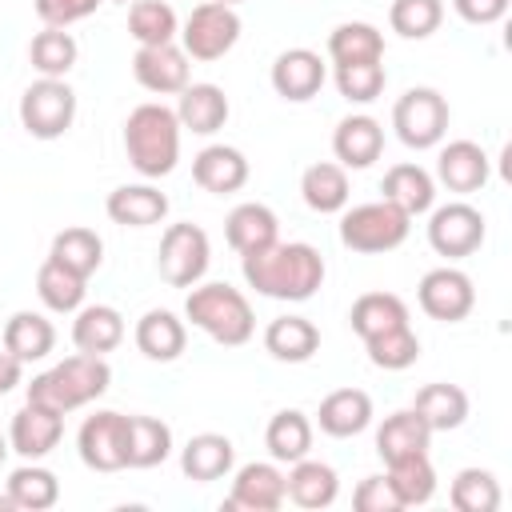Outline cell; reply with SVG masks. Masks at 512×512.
<instances>
[{
    "mask_svg": "<svg viewBox=\"0 0 512 512\" xmlns=\"http://www.w3.org/2000/svg\"><path fill=\"white\" fill-rule=\"evenodd\" d=\"M240 272H244V284L256 288L260 296L300 304V300H312L320 292L328 268H324V256L312 244L272 240L268 248L240 256Z\"/></svg>",
    "mask_w": 512,
    "mask_h": 512,
    "instance_id": "cell-1",
    "label": "cell"
},
{
    "mask_svg": "<svg viewBox=\"0 0 512 512\" xmlns=\"http://www.w3.org/2000/svg\"><path fill=\"white\" fill-rule=\"evenodd\" d=\"M180 120H176V108L160 104V100H148V104H136L124 120V152H128V164L144 176V180H160L176 168L180 160Z\"/></svg>",
    "mask_w": 512,
    "mask_h": 512,
    "instance_id": "cell-2",
    "label": "cell"
},
{
    "mask_svg": "<svg viewBox=\"0 0 512 512\" xmlns=\"http://www.w3.org/2000/svg\"><path fill=\"white\" fill-rule=\"evenodd\" d=\"M184 320L224 348H240L256 332V312H252L248 296L224 280L192 284L184 296Z\"/></svg>",
    "mask_w": 512,
    "mask_h": 512,
    "instance_id": "cell-3",
    "label": "cell"
},
{
    "mask_svg": "<svg viewBox=\"0 0 512 512\" xmlns=\"http://www.w3.org/2000/svg\"><path fill=\"white\" fill-rule=\"evenodd\" d=\"M108 384H112L108 360H104V356L76 352V356L52 364L48 372L32 376L28 400L40 404V408H52V412H60V416H68V412H76V408L100 400V396L108 392Z\"/></svg>",
    "mask_w": 512,
    "mask_h": 512,
    "instance_id": "cell-4",
    "label": "cell"
},
{
    "mask_svg": "<svg viewBox=\"0 0 512 512\" xmlns=\"http://www.w3.org/2000/svg\"><path fill=\"white\" fill-rule=\"evenodd\" d=\"M408 232H412V216L400 212L396 204H388L384 196L340 212V244L348 252H360V256L392 252L408 240Z\"/></svg>",
    "mask_w": 512,
    "mask_h": 512,
    "instance_id": "cell-5",
    "label": "cell"
},
{
    "mask_svg": "<svg viewBox=\"0 0 512 512\" xmlns=\"http://www.w3.org/2000/svg\"><path fill=\"white\" fill-rule=\"evenodd\" d=\"M240 12L224 0H204L188 12V20L180 24V48L188 52V60H220L236 48L240 40Z\"/></svg>",
    "mask_w": 512,
    "mask_h": 512,
    "instance_id": "cell-6",
    "label": "cell"
},
{
    "mask_svg": "<svg viewBox=\"0 0 512 512\" xmlns=\"http://www.w3.org/2000/svg\"><path fill=\"white\" fill-rule=\"evenodd\" d=\"M76 120V92L68 80L40 76L36 84L24 88L20 96V128L32 140H60Z\"/></svg>",
    "mask_w": 512,
    "mask_h": 512,
    "instance_id": "cell-7",
    "label": "cell"
},
{
    "mask_svg": "<svg viewBox=\"0 0 512 512\" xmlns=\"http://www.w3.org/2000/svg\"><path fill=\"white\" fill-rule=\"evenodd\" d=\"M212 264V240L200 224H168L160 236V252H156V268L160 280L172 288H192L204 280Z\"/></svg>",
    "mask_w": 512,
    "mask_h": 512,
    "instance_id": "cell-8",
    "label": "cell"
},
{
    "mask_svg": "<svg viewBox=\"0 0 512 512\" xmlns=\"http://www.w3.org/2000/svg\"><path fill=\"white\" fill-rule=\"evenodd\" d=\"M392 128H396L400 144H408L416 152L436 148L448 132V100L436 88H408L392 104Z\"/></svg>",
    "mask_w": 512,
    "mask_h": 512,
    "instance_id": "cell-9",
    "label": "cell"
},
{
    "mask_svg": "<svg viewBox=\"0 0 512 512\" xmlns=\"http://www.w3.org/2000/svg\"><path fill=\"white\" fill-rule=\"evenodd\" d=\"M428 244L436 256H448V260H464L472 256L484 236H488V224L480 216V208L464 204V200H448L440 208H428Z\"/></svg>",
    "mask_w": 512,
    "mask_h": 512,
    "instance_id": "cell-10",
    "label": "cell"
},
{
    "mask_svg": "<svg viewBox=\"0 0 512 512\" xmlns=\"http://www.w3.org/2000/svg\"><path fill=\"white\" fill-rule=\"evenodd\" d=\"M76 452L92 472H124L128 468V416L124 412H92L76 432Z\"/></svg>",
    "mask_w": 512,
    "mask_h": 512,
    "instance_id": "cell-11",
    "label": "cell"
},
{
    "mask_svg": "<svg viewBox=\"0 0 512 512\" xmlns=\"http://www.w3.org/2000/svg\"><path fill=\"white\" fill-rule=\"evenodd\" d=\"M416 300H420L424 316H432L440 324H460L476 308V288H472V276L468 272H460L452 264H440V268H432V272L420 276Z\"/></svg>",
    "mask_w": 512,
    "mask_h": 512,
    "instance_id": "cell-12",
    "label": "cell"
},
{
    "mask_svg": "<svg viewBox=\"0 0 512 512\" xmlns=\"http://www.w3.org/2000/svg\"><path fill=\"white\" fill-rule=\"evenodd\" d=\"M284 500H288V488L276 460H252L236 468L224 512H276Z\"/></svg>",
    "mask_w": 512,
    "mask_h": 512,
    "instance_id": "cell-13",
    "label": "cell"
},
{
    "mask_svg": "<svg viewBox=\"0 0 512 512\" xmlns=\"http://www.w3.org/2000/svg\"><path fill=\"white\" fill-rule=\"evenodd\" d=\"M132 76L144 92L156 96H180L192 80H188V52L172 40V44H140L132 56Z\"/></svg>",
    "mask_w": 512,
    "mask_h": 512,
    "instance_id": "cell-14",
    "label": "cell"
},
{
    "mask_svg": "<svg viewBox=\"0 0 512 512\" xmlns=\"http://www.w3.org/2000/svg\"><path fill=\"white\" fill-rule=\"evenodd\" d=\"M268 80H272V92H276L280 100L304 104V100H312V96L324 88L328 64H324L320 52H312V48H284V52L272 60Z\"/></svg>",
    "mask_w": 512,
    "mask_h": 512,
    "instance_id": "cell-15",
    "label": "cell"
},
{
    "mask_svg": "<svg viewBox=\"0 0 512 512\" xmlns=\"http://www.w3.org/2000/svg\"><path fill=\"white\" fill-rule=\"evenodd\" d=\"M488 176H492V160L476 140H448L436 156L432 180H440L456 196H468V192H480L488 184Z\"/></svg>",
    "mask_w": 512,
    "mask_h": 512,
    "instance_id": "cell-16",
    "label": "cell"
},
{
    "mask_svg": "<svg viewBox=\"0 0 512 512\" xmlns=\"http://www.w3.org/2000/svg\"><path fill=\"white\" fill-rule=\"evenodd\" d=\"M60 436H64V416L52 408H40L32 400H24V408L8 424V444L24 460H44L60 444Z\"/></svg>",
    "mask_w": 512,
    "mask_h": 512,
    "instance_id": "cell-17",
    "label": "cell"
},
{
    "mask_svg": "<svg viewBox=\"0 0 512 512\" xmlns=\"http://www.w3.org/2000/svg\"><path fill=\"white\" fill-rule=\"evenodd\" d=\"M384 152V128L376 116H344L332 132V156L340 168H372Z\"/></svg>",
    "mask_w": 512,
    "mask_h": 512,
    "instance_id": "cell-18",
    "label": "cell"
},
{
    "mask_svg": "<svg viewBox=\"0 0 512 512\" xmlns=\"http://www.w3.org/2000/svg\"><path fill=\"white\" fill-rule=\"evenodd\" d=\"M192 180L212 196L240 192L248 184V160L232 144H208L192 156Z\"/></svg>",
    "mask_w": 512,
    "mask_h": 512,
    "instance_id": "cell-19",
    "label": "cell"
},
{
    "mask_svg": "<svg viewBox=\"0 0 512 512\" xmlns=\"http://www.w3.org/2000/svg\"><path fill=\"white\" fill-rule=\"evenodd\" d=\"M228 116H232V104H228V96H224L220 84H188L180 92V100H176V120L192 136L220 132L228 124Z\"/></svg>",
    "mask_w": 512,
    "mask_h": 512,
    "instance_id": "cell-20",
    "label": "cell"
},
{
    "mask_svg": "<svg viewBox=\"0 0 512 512\" xmlns=\"http://www.w3.org/2000/svg\"><path fill=\"white\" fill-rule=\"evenodd\" d=\"M224 240L232 244L236 256L260 252V248H268L272 240H280V220H276V212H272L268 204L244 200V204H236V208L228 212V220H224Z\"/></svg>",
    "mask_w": 512,
    "mask_h": 512,
    "instance_id": "cell-21",
    "label": "cell"
},
{
    "mask_svg": "<svg viewBox=\"0 0 512 512\" xmlns=\"http://www.w3.org/2000/svg\"><path fill=\"white\" fill-rule=\"evenodd\" d=\"M104 212L112 224H124V228H152L168 216V196L152 184H120L108 192L104 200Z\"/></svg>",
    "mask_w": 512,
    "mask_h": 512,
    "instance_id": "cell-22",
    "label": "cell"
},
{
    "mask_svg": "<svg viewBox=\"0 0 512 512\" xmlns=\"http://www.w3.org/2000/svg\"><path fill=\"white\" fill-rule=\"evenodd\" d=\"M316 424L324 436H336V440L360 436L372 424V396L364 388H336L320 400Z\"/></svg>",
    "mask_w": 512,
    "mask_h": 512,
    "instance_id": "cell-23",
    "label": "cell"
},
{
    "mask_svg": "<svg viewBox=\"0 0 512 512\" xmlns=\"http://www.w3.org/2000/svg\"><path fill=\"white\" fill-rule=\"evenodd\" d=\"M132 340H136V348H140L148 360L172 364V360L184 352V344H188V328H184V320H180L176 312H168V308H148V312L136 320Z\"/></svg>",
    "mask_w": 512,
    "mask_h": 512,
    "instance_id": "cell-24",
    "label": "cell"
},
{
    "mask_svg": "<svg viewBox=\"0 0 512 512\" xmlns=\"http://www.w3.org/2000/svg\"><path fill=\"white\" fill-rule=\"evenodd\" d=\"M124 340V316L112 304H80L72 320V344L88 356H108Z\"/></svg>",
    "mask_w": 512,
    "mask_h": 512,
    "instance_id": "cell-25",
    "label": "cell"
},
{
    "mask_svg": "<svg viewBox=\"0 0 512 512\" xmlns=\"http://www.w3.org/2000/svg\"><path fill=\"white\" fill-rule=\"evenodd\" d=\"M0 340H4V352H12L20 364H36V360H44L56 348V328H52L48 316L20 308V312H12L4 320Z\"/></svg>",
    "mask_w": 512,
    "mask_h": 512,
    "instance_id": "cell-26",
    "label": "cell"
},
{
    "mask_svg": "<svg viewBox=\"0 0 512 512\" xmlns=\"http://www.w3.org/2000/svg\"><path fill=\"white\" fill-rule=\"evenodd\" d=\"M264 352L284 364H304L320 352V328L308 316H276L264 328Z\"/></svg>",
    "mask_w": 512,
    "mask_h": 512,
    "instance_id": "cell-27",
    "label": "cell"
},
{
    "mask_svg": "<svg viewBox=\"0 0 512 512\" xmlns=\"http://www.w3.org/2000/svg\"><path fill=\"white\" fill-rule=\"evenodd\" d=\"M236 468V448L228 436L220 432H200L192 436L184 448H180V472L196 484H208V480H220Z\"/></svg>",
    "mask_w": 512,
    "mask_h": 512,
    "instance_id": "cell-28",
    "label": "cell"
},
{
    "mask_svg": "<svg viewBox=\"0 0 512 512\" xmlns=\"http://www.w3.org/2000/svg\"><path fill=\"white\" fill-rule=\"evenodd\" d=\"M284 488H288V500L300 504V508H328L336 496H340V476L332 464L324 460H296L288 472H284Z\"/></svg>",
    "mask_w": 512,
    "mask_h": 512,
    "instance_id": "cell-29",
    "label": "cell"
},
{
    "mask_svg": "<svg viewBox=\"0 0 512 512\" xmlns=\"http://www.w3.org/2000/svg\"><path fill=\"white\" fill-rule=\"evenodd\" d=\"M300 196H304V204H308L312 212H320V216L344 212V208H348V196H352L348 168H340L336 160L308 164L304 176H300Z\"/></svg>",
    "mask_w": 512,
    "mask_h": 512,
    "instance_id": "cell-30",
    "label": "cell"
},
{
    "mask_svg": "<svg viewBox=\"0 0 512 512\" xmlns=\"http://www.w3.org/2000/svg\"><path fill=\"white\" fill-rule=\"evenodd\" d=\"M432 444V428L424 424V416L416 408H400L392 416H384V424L376 428V452L380 460H400V456H416L428 452Z\"/></svg>",
    "mask_w": 512,
    "mask_h": 512,
    "instance_id": "cell-31",
    "label": "cell"
},
{
    "mask_svg": "<svg viewBox=\"0 0 512 512\" xmlns=\"http://www.w3.org/2000/svg\"><path fill=\"white\" fill-rule=\"evenodd\" d=\"M380 192H384V200L396 204L400 212L420 216V212H428L432 200H436V180H432V172L420 168V164H392V168L384 172V180H380Z\"/></svg>",
    "mask_w": 512,
    "mask_h": 512,
    "instance_id": "cell-32",
    "label": "cell"
},
{
    "mask_svg": "<svg viewBox=\"0 0 512 512\" xmlns=\"http://www.w3.org/2000/svg\"><path fill=\"white\" fill-rule=\"evenodd\" d=\"M264 448L276 464H296L312 452V420L300 408H280L264 428Z\"/></svg>",
    "mask_w": 512,
    "mask_h": 512,
    "instance_id": "cell-33",
    "label": "cell"
},
{
    "mask_svg": "<svg viewBox=\"0 0 512 512\" xmlns=\"http://www.w3.org/2000/svg\"><path fill=\"white\" fill-rule=\"evenodd\" d=\"M328 60H332V68L384 60V36H380V28L368 24V20H344V24H336L328 32Z\"/></svg>",
    "mask_w": 512,
    "mask_h": 512,
    "instance_id": "cell-34",
    "label": "cell"
},
{
    "mask_svg": "<svg viewBox=\"0 0 512 512\" xmlns=\"http://www.w3.org/2000/svg\"><path fill=\"white\" fill-rule=\"evenodd\" d=\"M412 408L424 416V424L432 432H452L468 420V392L460 384H448V380H436V384H424L412 400Z\"/></svg>",
    "mask_w": 512,
    "mask_h": 512,
    "instance_id": "cell-35",
    "label": "cell"
},
{
    "mask_svg": "<svg viewBox=\"0 0 512 512\" xmlns=\"http://www.w3.org/2000/svg\"><path fill=\"white\" fill-rule=\"evenodd\" d=\"M384 476H388L400 508H420V504H428L436 496V468H432L428 452L388 460V472Z\"/></svg>",
    "mask_w": 512,
    "mask_h": 512,
    "instance_id": "cell-36",
    "label": "cell"
},
{
    "mask_svg": "<svg viewBox=\"0 0 512 512\" xmlns=\"http://www.w3.org/2000/svg\"><path fill=\"white\" fill-rule=\"evenodd\" d=\"M348 324L360 340H372L396 324H408V304L396 296V292H364L356 296L352 312H348Z\"/></svg>",
    "mask_w": 512,
    "mask_h": 512,
    "instance_id": "cell-37",
    "label": "cell"
},
{
    "mask_svg": "<svg viewBox=\"0 0 512 512\" xmlns=\"http://www.w3.org/2000/svg\"><path fill=\"white\" fill-rule=\"evenodd\" d=\"M48 256H52L56 264H64V268H72L76 276H84V280H88V276L104 264V240H100L92 228L72 224V228H64V232H56V236H52Z\"/></svg>",
    "mask_w": 512,
    "mask_h": 512,
    "instance_id": "cell-38",
    "label": "cell"
},
{
    "mask_svg": "<svg viewBox=\"0 0 512 512\" xmlns=\"http://www.w3.org/2000/svg\"><path fill=\"white\" fill-rule=\"evenodd\" d=\"M172 456V428L160 416H128V468H156Z\"/></svg>",
    "mask_w": 512,
    "mask_h": 512,
    "instance_id": "cell-39",
    "label": "cell"
},
{
    "mask_svg": "<svg viewBox=\"0 0 512 512\" xmlns=\"http://www.w3.org/2000/svg\"><path fill=\"white\" fill-rule=\"evenodd\" d=\"M8 496H12V504L24 508V512H44V508H52V504L60 500V480H56V472H48L44 464L28 460V464L12 468V476H8Z\"/></svg>",
    "mask_w": 512,
    "mask_h": 512,
    "instance_id": "cell-40",
    "label": "cell"
},
{
    "mask_svg": "<svg viewBox=\"0 0 512 512\" xmlns=\"http://www.w3.org/2000/svg\"><path fill=\"white\" fill-rule=\"evenodd\" d=\"M128 36L140 44H172L180 36L176 8L168 0H132L128 4Z\"/></svg>",
    "mask_w": 512,
    "mask_h": 512,
    "instance_id": "cell-41",
    "label": "cell"
},
{
    "mask_svg": "<svg viewBox=\"0 0 512 512\" xmlns=\"http://www.w3.org/2000/svg\"><path fill=\"white\" fill-rule=\"evenodd\" d=\"M76 56H80V44H76V36L68 28H40L32 36V44H28V60H32V68L40 76L64 80L72 72Z\"/></svg>",
    "mask_w": 512,
    "mask_h": 512,
    "instance_id": "cell-42",
    "label": "cell"
},
{
    "mask_svg": "<svg viewBox=\"0 0 512 512\" xmlns=\"http://www.w3.org/2000/svg\"><path fill=\"white\" fill-rule=\"evenodd\" d=\"M36 296H40L44 308H52V312H76V308L84 304V296H88V280L48 256V260L40 264V272H36Z\"/></svg>",
    "mask_w": 512,
    "mask_h": 512,
    "instance_id": "cell-43",
    "label": "cell"
},
{
    "mask_svg": "<svg viewBox=\"0 0 512 512\" xmlns=\"http://www.w3.org/2000/svg\"><path fill=\"white\" fill-rule=\"evenodd\" d=\"M448 500L456 512H496L500 508V484L488 468H460L448 484Z\"/></svg>",
    "mask_w": 512,
    "mask_h": 512,
    "instance_id": "cell-44",
    "label": "cell"
},
{
    "mask_svg": "<svg viewBox=\"0 0 512 512\" xmlns=\"http://www.w3.org/2000/svg\"><path fill=\"white\" fill-rule=\"evenodd\" d=\"M364 348H368V360L384 372H404L420 360V336L412 332V324H396V328L364 340Z\"/></svg>",
    "mask_w": 512,
    "mask_h": 512,
    "instance_id": "cell-45",
    "label": "cell"
},
{
    "mask_svg": "<svg viewBox=\"0 0 512 512\" xmlns=\"http://www.w3.org/2000/svg\"><path fill=\"white\" fill-rule=\"evenodd\" d=\"M388 24L404 40H428L444 24V0H392Z\"/></svg>",
    "mask_w": 512,
    "mask_h": 512,
    "instance_id": "cell-46",
    "label": "cell"
},
{
    "mask_svg": "<svg viewBox=\"0 0 512 512\" xmlns=\"http://www.w3.org/2000/svg\"><path fill=\"white\" fill-rule=\"evenodd\" d=\"M332 80H336V92L348 104H372V100H380V92L388 84V72H384V60H368V64L332 68Z\"/></svg>",
    "mask_w": 512,
    "mask_h": 512,
    "instance_id": "cell-47",
    "label": "cell"
},
{
    "mask_svg": "<svg viewBox=\"0 0 512 512\" xmlns=\"http://www.w3.org/2000/svg\"><path fill=\"white\" fill-rule=\"evenodd\" d=\"M104 0H32L44 28H72L76 20H88Z\"/></svg>",
    "mask_w": 512,
    "mask_h": 512,
    "instance_id": "cell-48",
    "label": "cell"
},
{
    "mask_svg": "<svg viewBox=\"0 0 512 512\" xmlns=\"http://www.w3.org/2000/svg\"><path fill=\"white\" fill-rule=\"evenodd\" d=\"M352 504L360 512H400V500H396L388 476H364L352 492Z\"/></svg>",
    "mask_w": 512,
    "mask_h": 512,
    "instance_id": "cell-49",
    "label": "cell"
},
{
    "mask_svg": "<svg viewBox=\"0 0 512 512\" xmlns=\"http://www.w3.org/2000/svg\"><path fill=\"white\" fill-rule=\"evenodd\" d=\"M456 16L464 24H496L508 12V0H452Z\"/></svg>",
    "mask_w": 512,
    "mask_h": 512,
    "instance_id": "cell-50",
    "label": "cell"
},
{
    "mask_svg": "<svg viewBox=\"0 0 512 512\" xmlns=\"http://www.w3.org/2000/svg\"><path fill=\"white\" fill-rule=\"evenodd\" d=\"M24 380V364L12 352H0V396H8Z\"/></svg>",
    "mask_w": 512,
    "mask_h": 512,
    "instance_id": "cell-51",
    "label": "cell"
},
{
    "mask_svg": "<svg viewBox=\"0 0 512 512\" xmlns=\"http://www.w3.org/2000/svg\"><path fill=\"white\" fill-rule=\"evenodd\" d=\"M12 508H16V504H12V496H8V488H4V492H0V512H12Z\"/></svg>",
    "mask_w": 512,
    "mask_h": 512,
    "instance_id": "cell-52",
    "label": "cell"
},
{
    "mask_svg": "<svg viewBox=\"0 0 512 512\" xmlns=\"http://www.w3.org/2000/svg\"><path fill=\"white\" fill-rule=\"evenodd\" d=\"M8 452H12V444H8V436H4V432H0V464H4V460H8Z\"/></svg>",
    "mask_w": 512,
    "mask_h": 512,
    "instance_id": "cell-53",
    "label": "cell"
},
{
    "mask_svg": "<svg viewBox=\"0 0 512 512\" xmlns=\"http://www.w3.org/2000/svg\"><path fill=\"white\" fill-rule=\"evenodd\" d=\"M224 4H232V8H236V4H244V0H224Z\"/></svg>",
    "mask_w": 512,
    "mask_h": 512,
    "instance_id": "cell-54",
    "label": "cell"
},
{
    "mask_svg": "<svg viewBox=\"0 0 512 512\" xmlns=\"http://www.w3.org/2000/svg\"><path fill=\"white\" fill-rule=\"evenodd\" d=\"M112 4H132V0H112Z\"/></svg>",
    "mask_w": 512,
    "mask_h": 512,
    "instance_id": "cell-55",
    "label": "cell"
}]
</instances>
